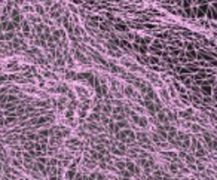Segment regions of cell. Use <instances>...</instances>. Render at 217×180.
<instances>
[{
  "label": "cell",
  "instance_id": "cell-1",
  "mask_svg": "<svg viewBox=\"0 0 217 180\" xmlns=\"http://www.w3.org/2000/svg\"><path fill=\"white\" fill-rule=\"evenodd\" d=\"M11 21L15 24V27H18V25L22 22V12L18 9V7H15V9L11 11Z\"/></svg>",
  "mask_w": 217,
  "mask_h": 180
},
{
  "label": "cell",
  "instance_id": "cell-2",
  "mask_svg": "<svg viewBox=\"0 0 217 180\" xmlns=\"http://www.w3.org/2000/svg\"><path fill=\"white\" fill-rule=\"evenodd\" d=\"M22 31H24L25 36H28V34H30V24L27 21H22Z\"/></svg>",
  "mask_w": 217,
  "mask_h": 180
},
{
  "label": "cell",
  "instance_id": "cell-3",
  "mask_svg": "<svg viewBox=\"0 0 217 180\" xmlns=\"http://www.w3.org/2000/svg\"><path fill=\"white\" fill-rule=\"evenodd\" d=\"M115 28L119 30V31H125V30H126V25H125L122 21H118V22L115 24Z\"/></svg>",
  "mask_w": 217,
  "mask_h": 180
},
{
  "label": "cell",
  "instance_id": "cell-4",
  "mask_svg": "<svg viewBox=\"0 0 217 180\" xmlns=\"http://www.w3.org/2000/svg\"><path fill=\"white\" fill-rule=\"evenodd\" d=\"M34 11H36L39 15H43V14H45V9H43L42 5H34Z\"/></svg>",
  "mask_w": 217,
  "mask_h": 180
}]
</instances>
